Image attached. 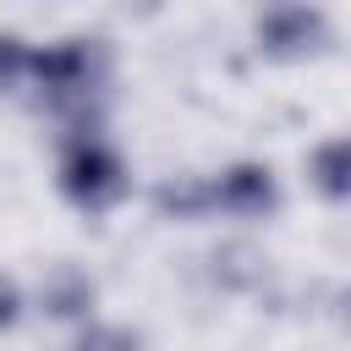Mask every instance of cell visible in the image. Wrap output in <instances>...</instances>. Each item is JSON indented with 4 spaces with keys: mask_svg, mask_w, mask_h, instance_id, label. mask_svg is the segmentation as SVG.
<instances>
[{
    "mask_svg": "<svg viewBox=\"0 0 351 351\" xmlns=\"http://www.w3.org/2000/svg\"><path fill=\"white\" fill-rule=\"evenodd\" d=\"M60 192H66V203H77V208H88V214H104V208H115L121 197H126V186H132V176H126V159L99 137V132H77L71 143H66V154H60Z\"/></svg>",
    "mask_w": 351,
    "mask_h": 351,
    "instance_id": "cell-1",
    "label": "cell"
},
{
    "mask_svg": "<svg viewBox=\"0 0 351 351\" xmlns=\"http://www.w3.org/2000/svg\"><path fill=\"white\" fill-rule=\"evenodd\" d=\"M49 104L60 110H77L88 104L93 82H99V49L93 38H60V44H44V49H27V71H22Z\"/></svg>",
    "mask_w": 351,
    "mask_h": 351,
    "instance_id": "cell-2",
    "label": "cell"
},
{
    "mask_svg": "<svg viewBox=\"0 0 351 351\" xmlns=\"http://www.w3.org/2000/svg\"><path fill=\"white\" fill-rule=\"evenodd\" d=\"M208 186V214H230V219H269L280 208V181L269 165L258 159H241V165H225L219 176H203Z\"/></svg>",
    "mask_w": 351,
    "mask_h": 351,
    "instance_id": "cell-3",
    "label": "cell"
},
{
    "mask_svg": "<svg viewBox=\"0 0 351 351\" xmlns=\"http://www.w3.org/2000/svg\"><path fill=\"white\" fill-rule=\"evenodd\" d=\"M329 38H335V27H329V11L324 5H269L258 16V49L263 55H280V60L318 55Z\"/></svg>",
    "mask_w": 351,
    "mask_h": 351,
    "instance_id": "cell-4",
    "label": "cell"
},
{
    "mask_svg": "<svg viewBox=\"0 0 351 351\" xmlns=\"http://www.w3.org/2000/svg\"><path fill=\"white\" fill-rule=\"evenodd\" d=\"M38 302H44V313H49V318H88V313H93V302H99V285H93L82 269L60 263V269L44 280Z\"/></svg>",
    "mask_w": 351,
    "mask_h": 351,
    "instance_id": "cell-5",
    "label": "cell"
},
{
    "mask_svg": "<svg viewBox=\"0 0 351 351\" xmlns=\"http://www.w3.org/2000/svg\"><path fill=\"white\" fill-rule=\"evenodd\" d=\"M307 181H313L329 203H340V197L351 192V143H346V137H324V143L307 154Z\"/></svg>",
    "mask_w": 351,
    "mask_h": 351,
    "instance_id": "cell-6",
    "label": "cell"
},
{
    "mask_svg": "<svg viewBox=\"0 0 351 351\" xmlns=\"http://www.w3.org/2000/svg\"><path fill=\"white\" fill-rule=\"evenodd\" d=\"M154 208L165 219H208V186L203 176H186V181H165L154 192Z\"/></svg>",
    "mask_w": 351,
    "mask_h": 351,
    "instance_id": "cell-7",
    "label": "cell"
},
{
    "mask_svg": "<svg viewBox=\"0 0 351 351\" xmlns=\"http://www.w3.org/2000/svg\"><path fill=\"white\" fill-rule=\"evenodd\" d=\"M71 351H143V335L132 324H82V335L71 340Z\"/></svg>",
    "mask_w": 351,
    "mask_h": 351,
    "instance_id": "cell-8",
    "label": "cell"
},
{
    "mask_svg": "<svg viewBox=\"0 0 351 351\" xmlns=\"http://www.w3.org/2000/svg\"><path fill=\"white\" fill-rule=\"evenodd\" d=\"M22 71H27V44H22L16 33H0V88L16 82Z\"/></svg>",
    "mask_w": 351,
    "mask_h": 351,
    "instance_id": "cell-9",
    "label": "cell"
},
{
    "mask_svg": "<svg viewBox=\"0 0 351 351\" xmlns=\"http://www.w3.org/2000/svg\"><path fill=\"white\" fill-rule=\"evenodd\" d=\"M16 318H22V291L11 274H0V329H11Z\"/></svg>",
    "mask_w": 351,
    "mask_h": 351,
    "instance_id": "cell-10",
    "label": "cell"
}]
</instances>
